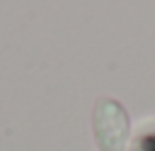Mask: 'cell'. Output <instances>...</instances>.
Here are the masks:
<instances>
[{
    "mask_svg": "<svg viewBox=\"0 0 155 151\" xmlns=\"http://www.w3.org/2000/svg\"><path fill=\"white\" fill-rule=\"evenodd\" d=\"M92 136L99 151H126L131 119L126 107L114 97H99L92 107Z\"/></svg>",
    "mask_w": 155,
    "mask_h": 151,
    "instance_id": "1",
    "label": "cell"
},
{
    "mask_svg": "<svg viewBox=\"0 0 155 151\" xmlns=\"http://www.w3.org/2000/svg\"><path fill=\"white\" fill-rule=\"evenodd\" d=\"M131 151H155V136H138Z\"/></svg>",
    "mask_w": 155,
    "mask_h": 151,
    "instance_id": "2",
    "label": "cell"
}]
</instances>
